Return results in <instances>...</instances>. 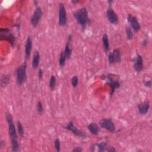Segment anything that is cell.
Here are the masks:
<instances>
[{"label": "cell", "instance_id": "14", "mask_svg": "<svg viewBox=\"0 0 152 152\" xmlns=\"http://www.w3.org/2000/svg\"><path fill=\"white\" fill-rule=\"evenodd\" d=\"M134 68L137 72H140L143 68V60L141 55L137 54L134 60Z\"/></svg>", "mask_w": 152, "mask_h": 152}, {"label": "cell", "instance_id": "34", "mask_svg": "<svg viewBox=\"0 0 152 152\" xmlns=\"http://www.w3.org/2000/svg\"><path fill=\"white\" fill-rule=\"evenodd\" d=\"M80 1H74V0H73V1H71V3H73V4H77V3H79Z\"/></svg>", "mask_w": 152, "mask_h": 152}, {"label": "cell", "instance_id": "31", "mask_svg": "<svg viewBox=\"0 0 152 152\" xmlns=\"http://www.w3.org/2000/svg\"><path fill=\"white\" fill-rule=\"evenodd\" d=\"M83 151V148L81 147H76L75 148H74L73 150V152H75V151H76V152H80V151Z\"/></svg>", "mask_w": 152, "mask_h": 152}, {"label": "cell", "instance_id": "9", "mask_svg": "<svg viewBox=\"0 0 152 152\" xmlns=\"http://www.w3.org/2000/svg\"><path fill=\"white\" fill-rule=\"evenodd\" d=\"M66 129L72 132L76 136L85 138L87 137V135L83 131L79 130L76 127L74 126L73 121H70L68 125L66 127Z\"/></svg>", "mask_w": 152, "mask_h": 152}, {"label": "cell", "instance_id": "10", "mask_svg": "<svg viewBox=\"0 0 152 152\" xmlns=\"http://www.w3.org/2000/svg\"><path fill=\"white\" fill-rule=\"evenodd\" d=\"M106 80H107V81L108 84L111 87L110 94H111V96H112L114 94L115 90L117 89H118V88L120 87L121 83L118 80L114 79L112 77H111V76H110V75H108L106 77Z\"/></svg>", "mask_w": 152, "mask_h": 152}, {"label": "cell", "instance_id": "12", "mask_svg": "<svg viewBox=\"0 0 152 152\" xmlns=\"http://www.w3.org/2000/svg\"><path fill=\"white\" fill-rule=\"evenodd\" d=\"M107 17L108 21L113 24H117L118 23V17L117 13L112 10L111 7H109L107 11Z\"/></svg>", "mask_w": 152, "mask_h": 152}, {"label": "cell", "instance_id": "18", "mask_svg": "<svg viewBox=\"0 0 152 152\" xmlns=\"http://www.w3.org/2000/svg\"><path fill=\"white\" fill-rule=\"evenodd\" d=\"M39 62H40V54L39 51H36L34 54V57L32 63L33 68L34 69L37 68L39 65Z\"/></svg>", "mask_w": 152, "mask_h": 152}, {"label": "cell", "instance_id": "17", "mask_svg": "<svg viewBox=\"0 0 152 152\" xmlns=\"http://www.w3.org/2000/svg\"><path fill=\"white\" fill-rule=\"evenodd\" d=\"M87 128H88L89 131L94 135H96L99 133V126L97 125V124L96 123L92 122V123L89 124L87 126Z\"/></svg>", "mask_w": 152, "mask_h": 152}, {"label": "cell", "instance_id": "7", "mask_svg": "<svg viewBox=\"0 0 152 152\" xmlns=\"http://www.w3.org/2000/svg\"><path fill=\"white\" fill-rule=\"evenodd\" d=\"M42 10L41 7H37L31 17V24L33 27H36L39 23L42 17Z\"/></svg>", "mask_w": 152, "mask_h": 152}, {"label": "cell", "instance_id": "21", "mask_svg": "<svg viewBox=\"0 0 152 152\" xmlns=\"http://www.w3.org/2000/svg\"><path fill=\"white\" fill-rule=\"evenodd\" d=\"M66 60H67V57L65 54L64 50H62L60 54V60H59V64L61 67H63L66 65Z\"/></svg>", "mask_w": 152, "mask_h": 152}, {"label": "cell", "instance_id": "24", "mask_svg": "<svg viewBox=\"0 0 152 152\" xmlns=\"http://www.w3.org/2000/svg\"><path fill=\"white\" fill-rule=\"evenodd\" d=\"M56 78L54 76H51L49 81V87L52 91H53L55 88V84H56Z\"/></svg>", "mask_w": 152, "mask_h": 152}, {"label": "cell", "instance_id": "26", "mask_svg": "<svg viewBox=\"0 0 152 152\" xmlns=\"http://www.w3.org/2000/svg\"><path fill=\"white\" fill-rule=\"evenodd\" d=\"M54 146H55V150H56L57 152L60 151V150H61V143H60V141L59 140V139L56 138V139L55 140V141H54Z\"/></svg>", "mask_w": 152, "mask_h": 152}, {"label": "cell", "instance_id": "8", "mask_svg": "<svg viewBox=\"0 0 152 152\" xmlns=\"http://www.w3.org/2000/svg\"><path fill=\"white\" fill-rule=\"evenodd\" d=\"M121 60V54L119 49H114L113 52L108 55V62L109 64L120 63Z\"/></svg>", "mask_w": 152, "mask_h": 152}, {"label": "cell", "instance_id": "20", "mask_svg": "<svg viewBox=\"0 0 152 152\" xmlns=\"http://www.w3.org/2000/svg\"><path fill=\"white\" fill-rule=\"evenodd\" d=\"M10 80V76L3 75L1 79V86L3 88H5L9 83Z\"/></svg>", "mask_w": 152, "mask_h": 152}, {"label": "cell", "instance_id": "32", "mask_svg": "<svg viewBox=\"0 0 152 152\" xmlns=\"http://www.w3.org/2000/svg\"><path fill=\"white\" fill-rule=\"evenodd\" d=\"M147 40L146 39H144L143 41V42H142V46H146V45H147Z\"/></svg>", "mask_w": 152, "mask_h": 152}, {"label": "cell", "instance_id": "1", "mask_svg": "<svg viewBox=\"0 0 152 152\" xmlns=\"http://www.w3.org/2000/svg\"><path fill=\"white\" fill-rule=\"evenodd\" d=\"M6 117L7 122L8 123V126H9V133L11 139L12 151L14 152L19 151L20 150L19 144L17 140V135L16 127L13 122V117L11 115V114L7 113Z\"/></svg>", "mask_w": 152, "mask_h": 152}, {"label": "cell", "instance_id": "25", "mask_svg": "<svg viewBox=\"0 0 152 152\" xmlns=\"http://www.w3.org/2000/svg\"><path fill=\"white\" fill-rule=\"evenodd\" d=\"M17 125L18 133H19L20 136L23 137L24 136V131L23 127V125H22V123H21V122L20 121H17Z\"/></svg>", "mask_w": 152, "mask_h": 152}, {"label": "cell", "instance_id": "15", "mask_svg": "<svg viewBox=\"0 0 152 152\" xmlns=\"http://www.w3.org/2000/svg\"><path fill=\"white\" fill-rule=\"evenodd\" d=\"M71 40H72V35H70L68 37V40L66 45V48L64 49V53L67 57V60H69L72 54V48H71Z\"/></svg>", "mask_w": 152, "mask_h": 152}, {"label": "cell", "instance_id": "22", "mask_svg": "<svg viewBox=\"0 0 152 152\" xmlns=\"http://www.w3.org/2000/svg\"><path fill=\"white\" fill-rule=\"evenodd\" d=\"M125 33H126V36H127V40H131L133 38L134 33H133V30L131 28V27L127 26L125 27Z\"/></svg>", "mask_w": 152, "mask_h": 152}, {"label": "cell", "instance_id": "5", "mask_svg": "<svg viewBox=\"0 0 152 152\" xmlns=\"http://www.w3.org/2000/svg\"><path fill=\"white\" fill-rule=\"evenodd\" d=\"M99 123L101 127L111 133H115L116 131L115 125L111 118H104L101 120Z\"/></svg>", "mask_w": 152, "mask_h": 152}, {"label": "cell", "instance_id": "33", "mask_svg": "<svg viewBox=\"0 0 152 152\" xmlns=\"http://www.w3.org/2000/svg\"><path fill=\"white\" fill-rule=\"evenodd\" d=\"M4 144V141H3V140H1V142H0V147H1V148H3Z\"/></svg>", "mask_w": 152, "mask_h": 152}, {"label": "cell", "instance_id": "30", "mask_svg": "<svg viewBox=\"0 0 152 152\" xmlns=\"http://www.w3.org/2000/svg\"><path fill=\"white\" fill-rule=\"evenodd\" d=\"M43 70L42 69H39V72H38V77L39 79H43Z\"/></svg>", "mask_w": 152, "mask_h": 152}, {"label": "cell", "instance_id": "28", "mask_svg": "<svg viewBox=\"0 0 152 152\" xmlns=\"http://www.w3.org/2000/svg\"><path fill=\"white\" fill-rule=\"evenodd\" d=\"M78 83H79V78L77 76H74L72 79H71V84H72V86L74 87H76L78 85Z\"/></svg>", "mask_w": 152, "mask_h": 152}, {"label": "cell", "instance_id": "6", "mask_svg": "<svg viewBox=\"0 0 152 152\" xmlns=\"http://www.w3.org/2000/svg\"><path fill=\"white\" fill-rule=\"evenodd\" d=\"M67 23V12L64 6V4L62 3L59 5V25L61 27H64Z\"/></svg>", "mask_w": 152, "mask_h": 152}, {"label": "cell", "instance_id": "27", "mask_svg": "<svg viewBox=\"0 0 152 152\" xmlns=\"http://www.w3.org/2000/svg\"><path fill=\"white\" fill-rule=\"evenodd\" d=\"M37 113L39 114H42L43 111V105H42V102H40V101H39V102H37Z\"/></svg>", "mask_w": 152, "mask_h": 152}, {"label": "cell", "instance_id": "16", "mask_svg": "<svg viewBox=\"0 0 152 152\" xmlns=\"http://www.w3.org/2000/svg\"><path fill=\"white\" fill-rule=\"evenodd\" d=\"M150 103L148 101H145L143 103H140L138 105V109L141 115H146L149 110Z\"/></svg>", "mask_w": 152, "mask_h": 152}, {"label": "cell", "instance_id": "3", "mask_svg": "<svg viewBox=\"0 0 152 152\" xmlns=\"http://www.w3.org/2000/svg\"><path fill=\"white\" fill-rule=\"evenodd\" d=\"M26 69L27 64L24 62L19 66L16 70L17 84L19 86H21L26 79Z\"/></svg>", "mask_w": 152, "mask_h": 152}, {"label": "cell", "instance_id": "13", "mask_svg": "<svg viewBox=\"0 0 152 152\" xmlns=\"http://www.w3.org/2000/svg\"><path fill=\"white\" fill-rule=\"evenodd\" d=\"M32 45H33L32 39V37L29 36L27 37V39L26 42V45H25V57H26V60H29L30 57L32 49Z\"/></svg>", "mask_w": 152, "mask_h": 152}, {"label": "cell", "instance_id": "11", "mask_svg": "<svg viewBox=\"0 0 152 152\" xmlns=\"http://www.w3.org/2000/svg\"><path fill=\"white\" fill-rule=\"evenodd\" d=\"M127 20L131 25V28H132L135 32H138L140 30V24L138 22L137 19L135 16L131 14H128L127 16Z\"/></svg>", "mask_w": 152, "mask_h": 152}, {"label": "cell", "instance_id": "23", "mask_svg": "<svg viewBox=\"0 0 152 152\" xmlns=\"http://www.w3.org/2000/svg\"><path fill=\"white\" fill-rule=\"evenodd\" d=\"M97 147H98V148H99V151H100V152H102V151H108L109 148L108 146L107 143H105V142H102V143H99L97 145Z\"/></svg>", "mask_w": 152, "mask_h": 152}, {"label": "cell", "instance_id": "29", "mask_svg": "<svg viewBox=\"0 0 152 152\" xmlns=\"http://www.w3.org/2000/svg\"><path fill=\"white\" fill-rule=\"evenodd\" d=\"M145 86L149 88V89H151V86H152V83H151V80H147L145 83Z\"/></svg>", "mask_w": 152, "mask_h": 152}, {"label": "cell", "instance_id": "2", "mask_svg": "<svg viewBox=\"0 0 152 152\" xmlns=\"http://www.w3.org/2000/svg\"><path fill=\"white\" fill-rule=\"evenodd\" d=\"M73 16L77 23L82 27H85L89 22L88 12L84 7L76 11L73 13Z\"/></svg>", "mask_w": 152, "mask_h": 152}, {"label": "cell", "instance_id": "4", "mask_svg": "<svg viewBox=\"0 0 152 152\" xmlns=\"http://www.w3.org/2000/svg\"><path fill=\"white\" fill-rule=\"evenodd\" d=\"M0 38L1 40H6L10 42L12 46H14L15 37L14 35L11 33V31L9 29L7 28H1L0 29Z\"/></svg>", "mask_w": 152, "mask_h": 152}, {"label": "cell", "instance_id": "19", "mask_svg": "<svg viewBox=\"0 0 152 152\" xmlns=\"http://www.w3.org/2000/svg\"><path fill=\"white\" fill-rule=\"evenodd\" d=\"M102 42L103 46L105 51L108 53L109 50V38L107 34H104L102 37Z\"/></svg>", "mask_w": 152, "mask_h": 152}]
</instances>
